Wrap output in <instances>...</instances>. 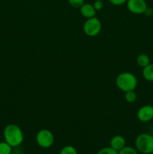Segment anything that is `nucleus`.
I'll list each match as a JSON object with an SVG mask.
<instances>
[{
	"instance_id": "nucleus-1",
	"label": "nucleus",
	"mask_w": 153,
	"mask_h": 154,
	"mask_svg": "<svg viewBox=\"0 0 153 154\" xmlns=\"http://www.w3.org/2000/svg\"><path fill=\"white\" fill-rule=\"evenodd\" d=\"M3 135L4 141L12 147H19L23 142L24 135L22 130L19 126L14 123L7 125L4 127Z\"/></svg>"
},
{
	"instance_id": "nucleus-2",
	"label": "nucleus",
	"mask_w": 153,
	"mask_h": 154,
	"mask_svg": "<svg viewBox=\"0 0 153 154\" xmlns=\"http://www.w3.org/2000/svg\"><path fill=\"white\" fill-rule=\"evenodd\" d=\"M116 84L120 90L124 93L135 90L137 86V78L131 72H122L117 75Z\"/></svg>"
},
{
	"instance_id": "nucleus-3",
	"label": "nucleus",
	"mask_w": 153,
	"mask_h": 154,
	"mask_svg": "<svg viewBox=\"0 0 153 154\" xmlns=\"http://www.w3.org/2000/svg\"><path fill=\"white\" fill-rule=\"evenodd\" d=\"M135 147L138 152L142 154L153 153V135L141 133L135 140Z\"/></svg>"
},
{
	"instance_id": "nucleus-4",
	"label": "nucleus",
	"mask_w": 153,
	"mask_h": 154,
	"mask_svg": "<svg viewBox=\"0 0 153 154\" xmlns=\"http://www.w3.org/2000/svg\"><path fill=\"white\" fill-rule=\"evenodd\" d=\"M102 24L100 20L96 17L88 18L83 24V31L88 37H94L100 32Z\"/></svg>"
},
{
	"instance_id": "nucleus-5",
	"label": "nucleus",
	"mask_w": 153,
	"mask_h": 154,
	"mask_svg": "<svg viewBox=\"0 0 153 154\" xmlns=\"http://www.w3.org/2000/svg\"><path fill=\"white\" fill-rule=\"evenodd\" d=\"M35 139L39 147L44 149H47L52 147L55 138L53 134L50 130L43 129L38 132Z\"/></svg>"
},
{
	"instance_id": "nucleus-6",
	"label": "nucleus",
	"mask_w": 153,
	"mask_h": 154,
	"mask_svg": "<svg viewBox=\"0 0 153 154\" xmlns=\"http://www.w3.org/2000/svg\"><path fill=\"white\" fill-rule=\"evenodd\" d=\"M126 5L128 10L134 14H142L148 7L145 0H128Z\"/></svg>"
},
{
	"instance_id": "nucleus-7",
	"label": "nucleus",
	"mask_w": 153,
	"mask_h": 154,
	"mask_svg": "<svg viewBox=\"0 0 153 154\" xmlns=\"http://www.w3.org/2000/svg\"><path fill=\"white\" fill-rule=\"evenodd\" d=\"M136 117L142 123L151 121L153 120V107L152 105H143L137 111Z\"/></svg>"
},
{
	"instance_id": "nucleus-8",
	"label": "nucleus",
	"mask_w": 153,
	"mask_h": 154,
	"mask_svg": "<svg viewBox=\"0 0 153 154\" xmlns=\"http://www.w3.org/2000/svg\"><path fill=\"white\" fill-rule=\"evenodd\" d=\"M125 144V138L122 135H114L110 139V147H112V149H114V150L118 152L121 149H122L124 146H126Z\"/></svg>"
},
{
	"instance_id": "nucleus-9",
	"label": "nucleus",
	"mask_w": 153,
	"mask_h": 154,
	"mask_svg": "<svg viewBox=\"0 0 153 154\" xmlns=\"http://www.w3.org/2000/svg\"><path fill=\"white\" fill-rule=\"evenodd\" d=\"M80 11L81 14L86 19L95 17L96 15V10L94 9V6L89 3H84L80 8Z\"/></svg>"
},
{
	"instance_id": "nucleus-10",
	"label": "nucleus",
	"mask_w": 153,
	"mask_h": 154,
	"mask_svg": "<svg viewBox=\"0 0 153 154\" xmlns=\"http://www.w3.org/2000/svg\"><path fill=\"white\" fill-rule=\"evenodd\" d=\"M142 77L144 79L149 82H153V64L150 63L142 69Z\"/></svg>"
},
{
	"instance_id": "nucleus-11",
	"label": "nucleus",
	"mask_w": 153,
	"mask_h": 154,
	"mask_svg": "<svg viewBox=\"0 0 153 154\" xmlns=\"http://www.w3.org/2000/svg\"><path fill=\"white\" fill-rule=\"evenodd\" d=\"M136 63L141 68H145L150 64V58L147 54H140L136 57Z\"/></svg>"
},
{
	"instance_id": "nucleus-12",
	"label": "nucleus",
	"mask_w": 153,
	"mask_h": 154,
	"mask_svg": "<svg viewBox=\"0 0 153 154\" xmlns=\"http://www.w3.org/2000/svg\"><path fill=\"white\" fill-rule=\"evenodd\" d=\"M13 147L6 141L0 142V154H11Z\"/></svg>"
},
{
	"instance_id": "nucleus-13",
	"label": "nucleus",
	"mask_w": 153,
	"mask_h": 154,
	"mask_svg": "<svg viewBox=\"0 0 153 154\" xmlns=\"http://www.w3.org/2000/svg\"><path fill=\"white\" fill-rule=\"evenodd\" d=\"M136 98H137V96H136V93L134 90L126 92L125 95H124V99L128 103L135 102L136 100Z\"/></svg>"
},
{
	"instance_id": "nucleus-14",
	"label": "nucleus",
	"mask_w": 153,
	"mask_h": 154,
	"mask_svg": "<svg viewBox=\"0 0 153 154\" xmlns=\"http://www.w3.org/2000/svg\"><path fill=\"white\" fill-rule=\"evenodd\" d=\"M59 154H77V150L74 146L66 145L62 148Z\"/></svg>"
},
{
	"instance_id": "nucleus-15",
	"label": "nucleus",
	"mask_w": 153,
	"mask_h": 154,
	"mask_svg": "<svg viewBox=\"0 0 153 154\" xmlns=\"http://www.w3.org/2000/svg\"><path fill=\"white\" fill-rule=\"evenodd\" d=\"M118 153V154H138V151L136 148L129 146H124Z\"/></svg>"
},
{
	"instance_id": "nucleus-16",
	"label": "nucleus",
	"mask_w": 153,
	"mask_h": 154,
	"mask_svg": "<svg viewBox=\"0 0 153 154\" xmlns=\"http://www.w3.org/2000/svg\"><path fill=\"white\" fill-rule=\"evenodd\" d=\"M97 154H118V151L115 150L110 147H105L100 149Z\"/></svg>"
},
{
	"instance_id": "nucleus-17",
	"label": "nucleus",
	"mask_w": 153,
	"mask_h": 154,
	"mask_svg": "<svg viewBox=\"0 0 153 154\" xmlns=\"http://www.w3.org/2000/svg\"><path fill=\"white\" fill-rule=\"evenodd\" d=\"M70 6L76 8H80L85 3V0H68Z\"/></svg>"
},
{
	"instance_id": "nucleus-18",
	"label": "nucleus",
	"mask_w": 153,
	"mask_h": 154,
	"mask_svg": "<svg viewBox=\"0 0 153 154\" xmlns=\"http://www.w3.org/2000/svg\"><path fill=\"white\" fill-rule=\"evenodd\" d=\"M93 6H94V9L97 11H100L104 7V3L102 0H95L93 3Z\"/></svg>"
},
{
	"instance_id": "nucleus-19",
	"label": "nucleus",
	"mask_w": 153,
	"mask_h": 154,
	"mask_svg": "<svg viewBox=\"0 0 153 154\" xmlns=\"http://www.w3.org/2000/svg\"><path fill=\"white\" fill-rule=\"evenodd\" d=\"M128 0H109L110 2L115 6H120L127 2Z\"/></svg>"
},
{
	"instance_id": "nucleus-20",
	"label": "nucleus",
	"mask_w": 153,
	"mask_h": 154,
	"mask_svg": "<svg viewBox=\"0 0 153 154\" xmlns=\"http://www.w3.org/2000/svg\"><path fill=\"white\" fill-rule=\"evenodd\" d=\"M143 14H145L146 17H151L153 14V9L150 7H147L146 9L145 12H144Z\"/></svg>"
},
{
	"instance_id": "nucleus-21",
	"label": "nucleus",
	"mask_w": 153,
	"mask_h": 154,
	"mask_svg": "<svg viewBox=\"0 0 153 154\" xmlns=\"http://www.w3.org/2000/svg\"><path fill=\"white\" fill-rule=\"evenodd\" d=\"M102 1H103V0H102Z\"/></svg>"
}]
</instances>
